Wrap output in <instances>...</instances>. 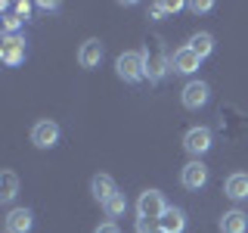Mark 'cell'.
<instances>
[{
    "instance_id": "cell-17",
    "label": "cell",
    "mask_w": 248,
    "mask_h": 233,
    "mask_svg": "<svg viewBox=\"0 0 248 233\" xmlns=\"http://www.w3.org/2000/svg\"><path fill=\"white\" fill-rule=\"evenodd\" d=\"M189 47L199 53V59H208L214 53V37L208 34V31H196V34L189 37Z\"/></svg>"
},
{
    "instance_id": "cell-19",
    "label": "cell",
    "mask_w": 248,
    "mask_h": 233,
    "mask_svg": "<svg viewBox=\"0 0 248 233\" xmlns=\"http://www.w3.org/2000/svg\"><path fill=\"white\" fill-rule=\"evenodd\" d=\"M22 16H13V13H3V34H19V28H22Z\"/></svg>"
},
{
    "instance_id": "cell-23",
    "label": "cell",
    "mask_w": 248,
    "mask_h": 233,
    "mask_svg": "<svg viewBox=\"0 0 248 233\" xmlns=\"http://www.w3.org/2000/svg\"><path fill=\"white\" fill-rule=\"evenodd\" d=\"M37 6H41V10H50V13L59 10V3H46V0H44V3H37Z\"/></svg>"
},
{
    "instance_id": "cell-8",
    "label": "cell",
    "mask_w": 248,
    "mask_h": 233,
    "mask_svg": "<svg viewBox=\"0 0 248 233\" xmlns=\"http://www.w3.org/2000/svg\"><path fill=\"white\" fill-rule=\"evenodd\" d=\"M199 66H202V59L189 44H183L180 50H174V56H170V68H174L177 75H196Z\"/></svg>"
},
{
    "instance_id": "cell-6",
    "label": "cell",
    "mask_w": 248,
    "mask_h": 233,
    "mask_svg": "<svg viewBox=\"0 0 248 233\" xmlns=\"http://www.w3.org/2000/svg\"><path fill=\"white\" fill-rule=\"evenodd\" d=\"M59 137H62V131L53 118H41L31 128V143H34L37 150H53V146L59 143Z\"/></svg>"
},
{
    "instance_id": "cell-2",
    "label": "cell",
    "mask_w": 248,
    "mask_h": 233,
    "mask_svg": "<svg viewBox=\"0 0 248 233\" xmlns=\"http://www.w3.org/2000/svg\"><path fill=\"white\" fill-rule=\"evenodd\" d=\"M143 59H146V78H149L152 84H158L161 78H165V75L170 72V59L165 56V50H161V41L146 44Z\"/></svg>"
},
{
    "instance_id": "cell-21",
    "label": "cell",
    "mask_w": 248,
    "mask_h": 233,
    "mask_svg": "<svg viewBox=\"0 0 248 233\" xmlns=\"http://www.w3.org/2000/svg\"><path fill=\"white\" fill-rule=\"evenodd\" d=\"M93 233H121V230H118V224H115V221H106V224H99Z\"/></svg>"
},
{
    "instance_id": "cell-5",
    "label": "cell",
    "mask_w": 248,
    "mask_h": 233,
    "mask_svg": "<svg viewBox=\"0 0 248 233\" xmlns=\"http://www.w3.org/2000/svg\"><path fill=\"white\" fill-rule=\"evenodd\" d=\"M208 100H211V87H208L202 78H192V81H186V84H183V90H180V103H183L186 109H192V112H196V109H202V106L208 103Z\"/></svg>"
},
{
    "instance_id": "cell-15",
    "label": "cell",
    "mask_w": 248,
    "mask_h": 233,
    "mask_svg": "<svg viewBox=\"0 0 248 233\" xmlns=\"http://www.w3.org/2000/svg\"><path fill=\"white\" fill-rule=\"evenodd\" d=\"M158 227L168 230V233H183V230H186V212H183V208H174V205H170L168 212H165V217L158 221Z\"/></svg>"
},
{
    "instance_id": "cell-16",
    "label": "cell",
    "mask_w": 248,
    "mask_h": 233,
    "mask_svg": "<svg viewBox=\"0 0 248 233\" xmlns=\"http://www.w3.org/2000/svg\"><path fill=\"white\" fill-rule=\"evenodd\" d=\"M16 193H19V174L6 168L3 174H0V202H6V205H10V202L16 199Z\"/></svg>"
},
{
    "instance_id": "cell-9",
    "label": "cell",
    "mask_w": 248,
    "mask_h": 233,
    "mask_svg": "<svg viewBox=\"0 0 248 233\" xmlns=\"http://www.w3.org/2000/svg\"><path fill=\"white\" fill-rule=\"evenodd\" d=\"M180 183L186 186V190L199 193L202 186L208 183V168H205V162H202V159L186 162V165H183V174H180Z\"/></svg>"
},
{
    "instance_id": "cell-11",
    "label": "cell",
    "mask_w": 248,
    "mask_h": 233,
    "mask_svg": "<svg viewBox=\"0 0 248 233\" xmlns=\"http://www.w3.org/2000/svg\"><path fill=\"white\" fill-rule=\"evenodd\" d=\"M34 227V212L31 208H10L6 215V233H28Z\"/></svg>"
},
{
    "instance_id": "cell-1",
    "label": "cell",
    "mask_w": 248,
    "mask_h": 233,
    "mask_svg": "<svg viewBox=\"0 0 248 233\" xmlns=\"http://www.w3.org/2000/svg\"><path fill=\"white\" fill-rule=\"evenodd\" d=\"M115 75L127 84H140L146 78V59L140 50H124L118 59H115Z\"/></svg>"
},
{
    "instance_id": "cell-13",
    "label": "cell",
    "mask_w": 248,
    "mask_h": 233,
    "mask_svg": "<svg viewBox=\"0 0 248 233\" xmlns=\"http://www.w3.org/2000/svg\"><path fill=\"white\" fill-rule=\"evenodd\" d=\"M223 193H227L232 202L248 199V174L245 171H232V174L227 177V183H223Z\"/></svg>"
},
{
    "instance_id": "cell-24",
    "label": "cell",
    "mask_w": 248,
    "mask_h": 233,
    "mask_svg": "<svg viewBox=\"0 0 248 233\" xmlns=\"http://www.w3.org/2000/svg\"><path fill=\"white\" fill-rule=\"evenodd\" d=\"M149 233H168V230H161V227H152V230H149Z\"/></svg>"
},
{
    "instance_id": "cell-7",
    "label": "cell",
    "mask_w": 248,
    "mask_h": 233,
    "mask_svg": "<svg viewBox=\"0 0 248 233\" xmlns=\"http://www.w3.org/2000/svg\"><path fill=\"white\" fill-rule=\"evenodd\" d=\"M25 37L22 34H3V44H0V59L6 62V66H22L25 62Z\"/></svg>"
},
{
    "instance_id": "cell-14",
    "label": "cell",
    "mask_w": 248,
    "mask_h": 233,
    "mask_svg": "<svg viewBox=\"0 0 248 233\" xmlns=\"http://www.w3.org/2000/svg\"><path fill=\"white\" fill-rule=\"evenodd\" d=\"M220 233H245L248 230V215L239 212V208H230V212L220 215Z\"/></svg>"
},
{
    "instance_id": "cell-18",
    "label": "cell",
    "mask_w": 248,
    "mask_h": 233,
    "mask_svg": "<svg viewBox=\"0 0 248 233\" xmlns=\"http://www.w3.org/2000/svg\"><path fill=\"white\" fill-rule=\"evenodd\" d=\"M103 212H106V217H121L124 212H127V199H124V193H121V190L103 205Z\"/></svg>"
},
{
    "instance_id": "cell-22",
    "label": "cell",
    "mask_w": 248,
    "mask_h": 233,
    "mask_svg": "<svg viewBox=\"0 0 248 233\" xmlns=\"http://www.w3.org/2000/svg\"><path fill=\"white\" fill-rule=\"evenodd\" d=\"M13 10H16V13H19V16H22V19H25V16L31 13V3H28V0H22V3H13Z\"/></svg>"
},
{
    "instance_id": "cell-4",
    "label": "cell",
    "mask_w": 248,
    "mask_h": 233,
    "mask_svg": "<svg viewBox=\"0 0 248 233\" xmlns=\"http://www.w3.org/2000/svg\"><path fill=\"white\" fill-rule=\"evenodd\" d=\"M211 146H214V134H211V128H205V124H196V128H189L183 134V150L189 152L192 159H202Z\"/></svg>"
},
{
    "instance_id": "cell-3",
    "label": "cell",
    "mask_w": 248,
    "mask_h": 233,
    "mask_svg": "<svg viewBox=\"0 0 248 233\" xmlns=\"http://www.w3.org/2000/svg\"><path fill=\"white\" fill-rule=\"evenodd\" d=\"M168 208L170 205L165 202V193L161 190H143L140 199H137V215L146 217V221H161Z\"/></svg>"
},
{
    "instance_id": "cell-12",
    "label": "cell",
    "mask_w": 248,
    "mask_h": 233,
    "mask_svg": "<svg viewBox=\"0 0 248 233\" xmlns=\"http://www.w3.org/2000/svg\"><path fill=\"white\" fill-rule=\"evenodd\" d=\"M90 193H93V199H96L99 205H106V202L118 193V186H115V181L108 174H93L90 177Z\"/></svg>"
},
{
    "instance_id": "cell-20",
    "label": "cell",
    "mask_w": 248,
    "mask_h": 233,
    "mask_svg": "<svg viewBox=\"0 0 248 233\" xmlns=\"http://www.w3.org/2000/svg\"><path fill=\"white\" fill-rule=\"evenodd\" d=\"M186 10H192L196 16H202V13H211L214 3H211V0H192V3H186Z\"/></svg>"
},
{
    "instance_id": "cell-10",
    "label": "cell",
    "mask_w": 248,
    "mask_h": 233,
    "mask_svg": "<svg viewBox=\"0 0 248 233\" xmlns=\"http://www.w3.org/2000/svg\"><path fill=\"white\" fill-rule=\"evenodd\" d=\"M78 62H81V68H96L103 62V41L99 37H87L78 47Z\"/></svg>"
}]
</instances>
